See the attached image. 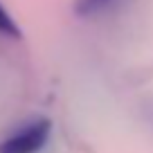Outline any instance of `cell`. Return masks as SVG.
I'll use <instances>...</instances> for the list:
<instances>
[{"label": "cell", "instance_id": "cell-1", "mask_svg": "<svg viewBox=\"0 0 153 153\" xmlns=\"http://www.w3.org/2000/svg\"><path fill=\"white\" fill-rule=\"evenodd\" d=\"M50 133H52V120L36 117L0 140V153H38L48 144Z\"/></svg>", "mask_w": 153, "mask_h": 153}, {"label": "cell", "instance_id": "cell-2", "mask_svg": "<svg viewBox=\"0 0 153 153\" xmlns=\"http://www.w3.org/2000/svg\"><path fill=\"white\" fill-rule=\"evenodd\" d=\"M122 0H74V14L79 18H95L110 11Z\"/></svg>", "mask_w": 153, "mask_h": 153}, {"label": "cell", "instance_id": "cell-3", "mask_svg": "<svg viewBox=\"0 0 153 153\" xmlns=\"http://www.w3.org/2000/svg\"><path fill=\"white\" fill-rule=\"evenodd\" d=\"M0 34H2V36H9V38H20L18 23L11 18V14L2 5H0Z\"/></svg>", "mask_w": 153, "mask_h": 153}]
</instances>
